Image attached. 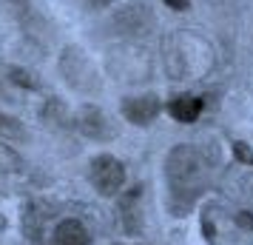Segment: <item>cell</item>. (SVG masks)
I'll return each mask as SVG.
<instances>
[{"label": "cell", "instance_id": "7a4b0ae2", "mask_svg": "<svg viewBox=\"0 0 253 245\" xmlns=\"http://www.w3.org/2000/svg\"><path fill=\"white\" fill-rule=\"evenodd\" d=\"M88 180L103 197H114V194H120V188L126 186V168H123V163L117 157L100 154L88 165Z\"/></svg>", "mask_w": 253, "mask_h": 245}, {"label": "cell", "instance_id": "8992f818", "mask_svg": "<svg viewBox=\"0 0 253 245\" xmlns=\"http://www.w3.org/2000/svg\"><path fill=\"white\" fill-rule=\"evenodd\" d=\"M108 120H105L103 111H97V108H83L80 111V129L88 134V137H103L100 131H97V126H105Z\"/></svg>", "mask_w": 253, "mask_h": 245}, {"label": "cell", "instance_id": "3957f363", "mask_svg": "<svg viewBox=\"0 0 253 245\" xmlns=\"http://www.w3.org/2000/svg\"><path fill=\"white\" fill-rule=\"evenodd\" d=\"M160 97L157 94H142V97H126L123 100V114L134 126H148L160 114Z\"/></svg>", "mask_w": 253, "mask_h": 245}, {"label": "cell", "instance_id": "30bf717a", "mask_svg": "<svg viewBox=\"0 0 253 245\" xmlns=\"http://www.w3.org/2000/svg\"><path fill=\"white\" fill-rule=\"evenodd\" d=\"M117 245H123V243H117Z\"/></svg>", "mask_w": 253, "mask_h": 245}, {"label": "cell", "instance_id": "5b68a950", "mask_svg": "<svg viewBox=\"0 0 253 245\" xmlns=\"http://www.w3.org/2000/svg\"><path fill=\"white\" fill-rule=\"evenodd\" d=\"M54 245H88V231L80 220H63L54 231Z\"/></svg>", "mask_w": 253, "mask_h": 245}, {"label": "cell", "instance_id": "277c9868", "mask_svg": "<svg viewBox=\"0 0 253 245\" xmlns=\"http://www.w3.org/2000/svg\"><path fill=\"white\" fill-rule=\"evenodd\" d=\"M168 111H171V117L179 120V123H194L196 117L202 114V97H194V94L173 97L171 103H168Z\"/></svg>", "mask_w": 253, "mask_h": 245}, {"label": "cell", "instance_id": "6da1fadb", "mask_svg": "<svg viewBox=\"0 0 253 245\" xmlns=\"http://www.w3.org/2000/svg\"><path fill=\"white\" fill-rule=\"evenodd\" d=\"M165 177H168L171 197L182 208H191L196 199H199V194L211 186L213 163H211V157L199 146H194V143H179L165 157Z\"/></svg>", "mask_w": 253, "mask_h": 245}, {"label": "cell", "instance_id": "9c48e42d", "mask_svg": "<svg viewBox=\"0 0 253 245\" xmlns=\"http://www.w3.org/2000/svg\"><path fill=\"white\" fill-rule=\"evenodd\" d=\"M171 6H179V9H185V0H168Z\"/></svg>", "mask_w": 253, "mask_h": 245}, {"label": "cell", "instance_id": "ba28073f", "mask_svg": "<svg viewBox=\"0 0 253 245\" xmlns=\"http://www.w3.org/2000/svg\"><path fill=\"white\" fill-rule=\"evenodd\" d=\"M0 137H12V140H23L26 129L9 114H0Z\"/></svg>", "mask_w": 253, "mask_h": 245}, {"label": "cell", "instance_id": "52a82bcc", "mask_svg": "<svg viewBox=\"0 0 253 245\" xmlns=\"http://www.w3.org/2000/svg\"><path fill=\"white\" fill-rule=\"evenodd\" d=\"M20 165H23L20 154L14 151L12 146L0 143V171H20Z\"/></svg>", "mask_w": 253, "mask_h": 245}]
</instances>
